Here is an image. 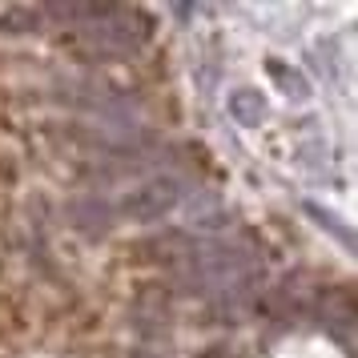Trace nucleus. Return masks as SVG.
<instances>
[{
    "instance_id": "nucleus-1",
    "label": "nucleus",
    "mask_w": 358,
    "mask_h": 358,
    "mask_svg": "<svg viewBox=\"0 0 358 358\" xmlns=\"http://www.w3.org/2000/svg\"><path fill=\"white\" fill-rule=\"evenodd\" d=\"M153 36V20L149 13L137 8H121L109 4L101 17H93L89 24H81V41L89 45L93 57H129Z\"/></svg>"
},
{
    "instance_id": "nucleus-2",
    "label": "nucleus",
    "mask_w": 358,
    "mask_h": 358,
    "mask_svg": "<svg viewBox=\"0 0 358 358\" xmlns=\"http://www.w3.org/2000/svg\"><path fill=\"white\" fill-rule=\"evenodd\" d=\"M181 197H185V181L181 178H149L145 185H137L129 197H125V206L121 213L129 217V222H162L169 210H178Z\"/></svg>"
},
{
    "instance_id": "nucleus-3",
    "label": "nucleus",
    "mask_w": 358,
    "mask_h": 358,
    "mask_svg": "<svg viewBox=\"0 0 358 358\" xmlns=\"http://www.w3.org/2000/svg\"><path fill=\"white\" fill-rule=\"evenodd\" d=\"M226 109L238 125H245V129H258L262 121H266V97H262L258 89H234L229 101H226Z\"/></svg>"
},
{
    "instance_id": "nucleus-4",
    "label": "nucleus",
    "mask_w": 358,
    "mask_h": 358,
    "mask_svg": "<svg viewBox=\"0 0 358 358\" xmlns=\"http://www.w3.org/2000/svg\"><path fill=\"white\" fill-rule=\"evenodd\" d=\"M45 13L33 8V4H13L8 13H0V33H13V36H24V33H36L41 29Z\"/></svg>"
},
{
    "instance_id": "nucleus-5",
    "label": "nucleus",
    "mask_w": 358,
    "mask_h": 358,
    "mask_svg": "<svg viewBox=\"0 0 358 358\" xmlns=\"http://www.w3.org/2000/svg\"><path fill=\"white\" fill-rule=\"evenodd\" d=\"M266 73L278 81V89L286 93V97H294V101H302V97H310V81L298 73V69H290L286 61H266Z\"/></svg>"
},
{
    "instance_id": "nucleus-6",
    "label": "nucleus",
    "mask_w": 358,
    "mask_h": 358,
    "mask_svg": "<svg viewBox=\"0 0 358 358\" xmlns=\"http://www.w3.org/2000/svg\"><path fill=\"white\" fill-rule=\"evenodd\" d=\"M302 210H306L310 217L318 222V229H326V234H334V238H338V242L346 245V250L355 245V234H350V229L342 226V222H338V217H334V213H326L322 206H314V201H302Z\"/></svg>"
},
{
    "instance_id": "nucleus-7",
    "label": "nucleus",
    "mask_w": 358,
    "mask_h": 358,
    "mask_svg": "<svg viewBox=\"0 0 358 358\" xmlns=\"http://www.w3.org/2000/svg\"><path fill=\"white\" fill-rule=\"evenodd\" d=\"M137 358H157V355H137Z\"/></svg>"
}]
</instances>
